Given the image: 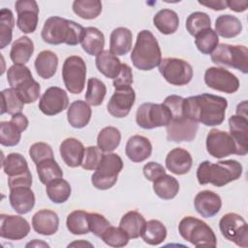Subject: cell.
<instances>
[{"label": "cell", "instance_id": "cell-1", "mask_svg": "<svg viewBox=\"0 0 248 248\" xmlns=\"http://www.w3.org/2000/svg\"><path fill=\"white\" fill-rule=\"evenodd\" d=\"M228 107L224 97L203 93L184 99V115L205 126H218L223 123Z\"/></svg>", "mask_w": 248, "mask_h": 248}, {"label": "cell", "instance_id": "cell-2", "mask_svg": "<svg viewBox=\"0 0 248 248\" xmlns=\"http://www.w3.org/2000/svg\"><path fill=\"white\" fill-rule=\"evenodd\" d=\"M84 29L73 20L60 16H50L45 21L41 36L43 41L49 45L77 46L82 40Z\"/></svg>", "mask_w": 248, "mask_h": 248}, {"label": "cell", "instance_id": "cell-3", "mask_svg": "<svg viewBox=\"0 0 248 248\" xmlns=\"http://www.w3.org/2000/svg\"><path fill=\"white\" fill-rule=\"evenodd\" d=\"M242 165L236 160H225L217 163L202 162L197 170V178L201 185L212 184L222 187L237 180L242 174Z\"/></svg>", "mask_w": 248, "mask_h": 248}, {"label": "cell", "instance_id": "cell-4", "mask_svg": "<svg viewBox=\"0 0 248 248\" xmlns=\"http://www.w3.org/2000/svg\"><path fill=\"white\" fill-rule=\"evenodd\" d=\"M131 60L133 65L141 71H150L160 65L161 48L157 39L149 30H141L138 34Z\"/></svg>", "mask_w": 248, "mask_h": 248}, {"label": "cell", "instance_id": "cell-5", "mask_svg": "<svg viewBox=\"0 0 248 248\" xmlns=\"http://www.w3.org/2000/svg\"><path fill=\"white\" fill-rule=\"evenodd\" d=\"M180 235L196 247H216L217 238L213 230L203 221L193 217H184L179 225Z\"/></svg>", "mask_w": 248, "mask_h": 248}, {"label": "cell", "instance_id": "cell-6", "mask_svg": "<svg viewBox=\"0 0 248 248\" xmlns=\"http://www.w3.org/2000/svg\"><path fill=\"white\" fill-rule=\"evenodd\" d=\"M211 61L216 65L232 67L247 74L248 48L240 45L219 44L211 53Z\"/></svg>", "mask_w": 248, "mask_h": 248}, {"label": "cell", "instance_id": "cell-7", "mask_svg": "<svg viewBox=\"0 0 248 248\" xmlns=\"http://www.w3.org/2000/svg\"><path fill=\"white\" fill-rule=\"evenodd\" d=\"M123 169L121 157L115 153L104 154L102 161L91 176L93 186L99 190H108L117 181L119 172Z\"/></svg>", "mask_w": 248, "mask_h": 248}, {"label": "cell", "instance_id": "cell-8", "mask_svg": "<svg viewBox=\"0 0 248 248\" xmlns=\"http://www.w3.org/2000/svg\"><path fill=\"white\" fill-rule=\"evenodd\" d=\"M170 119L171 114L164 104L143 103L136 113L137 124L146 130L167 126Z\"/></svg>", "mask_w": 248, "mask_h": 248}, {"label": "cell", "instance_id": "cell-9", "mask_svg": "<svg viewBox=\"0 0 248 248\" xmlns=\"http://www.w3.org/2000/svg\"><path fill=\"white\" fill-rule=\"evenodd\" d=\"M62 78L70 93H81L84 89L86 78V65L84 60L78 55L67 57L62 67Z\"/></svg>", "mask_w": 248, "mask_h": 248}, {"label": "cell", "instance_id": "cell-10", "mask_svg": "<svg viewBox=\"0 0 248 248\" xmlns=\"http://www.w3.org/2000/svg\"><path fill=\"white\" fill-rule=\"evenodd\" d=\"M159 72L169 83L176 86L186 85L193 78L192 66L180 58H164L159 65Z\"/></svg>", "mask_w": 248, "mask_h": 248}, {"label": "cell", "instance_id": "cell-11", "mask_svg": "<svg viewBox=\"0 0 248 248\" xmlns=\"http://www.w3.org/2000/svg\"><path fill=\"white\" fill-rule=\"evenodd\" d=\"M222 235L237 246L248 247V227L244 218L236 213L230 212L222 216L219 221Z\"/></svg>", "mask_w": 248, "mask_h": 248}, {"label": "cell", "instance_id": "cell-12", "mask_svg": "<svg viewBox=\"0 0 248 248\" xmlns=\"http://www.w3.org/2000/svg\"><path fill=\"white\" fill-rule=\"evenodd\" d=\"M205 84L217 91L232 94L239 88V80L235 75L225 68L209 67L204 73Z\"/></svg>", "mask_w": 248, "mask_h": 248}, {"label": "cell", "instance_id": "cell-13", "mask_svg": "<svg viewBox=\"0 0 248 248\" xmlns=\"http://www.w3.org/2000/svg\"><path fill=\"white\" fill-rule=\"evenodd\" d=\"M167 128V139L170 141H192L196 138L199 123L185 115L171 118Z\"/></svg>", "mask_w": 248, "mask_h": 248}, {"label": "cell", "instance_id": "cell-14", "mask_svg": "<svg viewBox=\"0 0 248 248\" xmlns=\"http://www.w3.org/2000/svg\"><path fill=\"white\" fill-rule=\"evenodd\" d=\"M205 144L209 155L217 159L235 154V143L232 138L222 130L211 129L206 136Z\"/></svg>", "mask_w": 248, "mask_h": 248}, {"label": "cell", "instance_id": "cell-15", "mask_svg": "<svg viewBox=\"0 0 248 248\" xmlns=\"http://www.w3.org/2000/svg\"><path fill=\"white\" fill-rule=\"evenodd\" d=\"M69 105V97L66 91L57 86L47 88L39 101L40 110L47 115L52 116L65 110Z\"/></svg>", "mask_w": 248, "mask_h": 248}, {"label": "cell", "instance_id": "cell-16", "mask_svg": "<svg viewBox=\"0 0 248 248\" xmlns=\"http://www.w3.org/2000/svg\"><path fill=\"white\" fill-rule=\"evenodd\" d=\"M17 14L16 25L18 29L25 33H33L38 25L39 7L34 0H18L15 3Z\"/></svg>", "mask_w": 248, "mask_h": 248}, {"label": "cell", "instance_id": "cell-17", "mask_svg": "<svg viewBox=\"0 0 248 248\" xmlns=\"http://www.w3.org/2000/svg\"><path fill=\"white\" fill-rule=\"evenodd\" d=\"M30 225L19 215H0V236L11 240H20L28 235Z\"/></svg>", "mask_w": 248, "mask_h": 248}, {"label": "cell", "instance_id": "cell-18", "mask_svg": "<svg viewBox=\"0 0 248 248\" xmlns=\"http://www.w3.org/2000/svg\"><path fill=\"white\" fill-rule=\"evenodd\" d=\"M135 100L136 93L132 86L115 89L108 103V111L116 118H123L129 114Z\"/></svg>", "mask_w": 248, "mask_h": 248}, {"label": "cell", "instance_id": "cell-19", "mask_svg": "<svg viewBox=\"0 0 248 248\" xmlns=\"http://www.w3.org/2000/svg\"><path fill=\"white\" fill-rule=\"evenodd\" d=\"M230 135L235 143V154L244 156L248 152V117L238 114L229 118Z\"/></svg>", "mask_w": 248, "mask_h": 248}, {"label": "cell", "instance_id": "cell-20", "mask_svg": "<svg viewBox=\"0 0 248 248\" xmlns=\"http://www.w3.org/2000/svg\"><path fill=\"white\" fill-rule=\"evenodd\" d=\"M197 212L204 218L215 216L222 207V200L218 194L210 190H203L197 194L194 200Z\"/></svg>", "mask_w": 248, "mask_h": 248}, {"label": "cell", "instance_id": "cell-21", "mask_svg": "<svg viewBox=\"0 0 248 248\" xmlns=\"http://www.w3.org/2000/svg\"><path fill=\"white\" fill-rule=\"evenodd\" d=\"M84 146L81 141L75 138H68L64 140L59 147L60 156L63 162L70 168H78L81 166Z\"/></svg>", "mask_w": 248, "mask_h": 248}, {"label": "cell", "instance_id": "cell-22", "mask_svg": "<svg viewBox=\"0 0 248 248\" xmlns=\"http://www.w3.org/2000/svg\"><path fill=\"white\" fill-rule=\"evenodd\" d=\"M127 157L134 163H141L150 157L152 144L150 140L140 135L132 136L125 146Z\"/></svg>", "mask_w": 248, "mask_h": 248}, {"label": "cell", "instance_id": "cell-23", "mask_svg": "<svg viewBox=\"0 0 248 248\" xmlns=\"http://www.w3.org/2000/svg\"><path fill=\"white\" fill-rule=\"evenodd\" d=\"M193 159L189 151L176 147L171 149L166 157V168L172 173L182 175L191 170Z\"/></svg>", "mask_w": 248, "mask_h": 248}, {"label": "cell", "instance_id": "cell-24", "mask_svg": "<svg viewBox=\"0 0 248 248\" xmlns=\"http://www.w3.org/2000/svg\"><path fill=\"white\" fill-rule=\"evenodd\" d=\"M32 227L40 234L52 235L58 231V215L49 209L39 210L32 217Z\"/></svg>", "mask_w": 248, "mask_h": 248}, {"label": "cell", "instance_id": "cell-25", "mask_svg": "<svg viewBox=\"0 0 248 248\" xmlns=\"http://www.w3.org/2000/svg\"><path fill=\"white\" fill-rule=\"evenodd\" d=\"M9 201L18 214H26L35 205V195L30 187H16L10 189Z\"/></svg>", "mask_w": 248, "mask_h": 248}, {"label": "cell", "instance_id": "cell-26", "mask_svg": "<svg viewBox=\"0 0 248 248\" xmlns=\"http://www.w3.org/2000/svg\"><path fill=\"white\" fill-rule=\"evenodd\" d=\"M92 110L90 106L81 100L73 102L67 110V119L74 128L80 129L85 127L91 119Z\"/></svg>", "mask_w": 248, "mask_h": 248}, {"label": "cell", "instance_id": "cell-27", "mask_svg": "<svg viewBox=\"0 0 248 248\" xmlns=\"http://www.w3.org/2000/svg\"><path fill=\"white\" fill-rule=\"evenodd\" d=\"M132 31L126 27H117L109 37V51L116 56L127 54L132 47Z\"/></svg>", "mask_w": 248, "mask_h": 248}, {"label": "cell", "instance_id": "cell-28", "mask_svg": "<svg viewBox=\"0 0 248 248\" xmlns=\"http://www.w3.org/2000/svg\"><path fill=\"white\" fill-rule=\"evenodd\" d=\"M96 67L98 71L108 78H115L120 71L122 64L119 58L109 50H103L96 56Z\"/></svg>", "mask_w": 248, "mask_h": 248}, {"label": "cell", "instance_id": "cell-29", "mask_svg": "<svg viewBox=\"0 0 248 248\" xmlns=\"http://www.w3.org/2000/svg\"><path fill=\"white\" fill-rule=\"evenodd\" d=\"M34 66L39 77L45 79L50 78L56 73L58 57L51 50H43L37 55Z\"/></svg>", "mask_w": 248, "mask_h": 248}, {"label": "cell", "instance_id": "cell-30", "mask_svg": "<svg viewBox=\"0 0 248 248\" xmlns=\"http://www.w3.org/2000/svg\"><path fill=\"white\" fill-rule=\"evenodd\" d=\"M217 35L231 39L239 35L242 31V23L239 18L232 15H221L215 20V30Z\"/></svg>", "mask_w": 248, "mask_h": 248}, {"label": "cell", "instance_id": "cell-31", "mask_svg": "<svg viewBox=\"0 0 248 248\" xmlns=\"http://www.w3.org/2000/svg\"><path fill=\"white\" fill-rule=\"evenodd\" d=\"M82 49L89 55H98L105 46V36L96 27H86L80 42Z\"/></svg>", "mask_w": 248, "mask_h": 248}, {"label": "cell", "instance_id": "cell-32", "mask_svg": "<svg viewBox=\"0 0 248 248\" xmlns=\"http://www.w3.org/2000/svg\"><path fill=\"white\" fill-rule=\"evenodd\" d=\"M33 52V41L26 36H22L13 43L10 51V58L14 62V64L24 65L29 61Z\"/></svg>", "mask_w": 248, "mask_h": 248}, {"label": "cell", "instance_id": "cell-33", "mask_svg": "<svg viewBox=\"0 0 248 248\" xmlns=\"http://www.w3.org/2000/svg\"><path fill=\"white\" fill-rule=\"evenodd\" d=\"M7 79L10 86L16 90H20L35 81L29 68L20 64H14L8 69Z\"/></svg>", "mask_w": 248, "mask_h": 248}, {"label": "cell", "instance_id": "cell-34", "mask_svg": "<svg viewBox=\"0 0 248 248\" xmlns=\"http://www.w3.org/2000/svg\"><path fill=\"white\" fill-rule=\"evenodd\" d=\"M153 24L164 35L173 34L179 25L177 14L170 9L160 10L153 17Z\"/></svg>", "mask_w": 248, "mask_h": 248}, {"label": "cell", "instance_id": "cell-35", "mask_svg": "<svg viewBox=\"0 0 248 248\" xmlns=\"http://www.w3.org/2000/svg\"><path fill=\"white\" fill-rule=\"evenodd\" d=\"M146 221L138 211L132 210L125 213L119 223V227L127 233L129 238H138L143 230Z\"/></svg>", "mask_w": 248, "mask_h": 248}, {"label": "cell", "instance_id": "cell-36", "mask_svg": "<svg viewBox=\"0 0 248 248\" xmlns=\"http://www.w3.org/2000/svg\"><path fill=\"white\" fill-rule=\"evenodd\" d=\"M153 191L163 200H171L178 194L179 183L176 178L165 173L153 181Z\"/></svg>", "mask_w": 248, "mask_h": 248}, {"label": "cell", "instance_id": "cell-37", "mask_svg": "<svg viewBox=\"0 0 248 248\" xmlns=\"http://www.w3.org/2000/svg\"><path fill=\"white\" fill-rule=\"evenodd\" d=\"M143 241L149 245H159L167 237V229L159 220H149L140 233Z\"/></svg>", "mask_w": 248, "mask_h": 248}, {"label": "cell", "instance_id": "cell-38", "mask_svg": "<svg viewBox=\"0 0 248 248\" xmlns=\"http://www.w3.org/2000/svg\"><path fill=\"white\" fill-rule=\"evenodd\" d=\"M121 140L120 131L112 126L103 128L97 137V145L103 152H112L115 150Z\"/></svg>", "mask_w": 248, "mask_h": 248}, {"label": "cell", "instance_id": "cell-39", "mask_svg": "<svg viewBox=\"0 0 248 248\" xmlns=\"http://www.w3.org/2000/svg\"><path fill=\"white\" fill-rule=\"evenodd\" d=\"M36 169L40 181L45 185L63 177V171L54 158L40 162L36 165Z\"/></svg>", "mask_w": 248, "mask_h": 248}, {"label": "cell", "instance_id": "cell-40", "mask_svg": "<svg viewBox=\"0 0 248 248\" xmlns=\"http://www.w3.org/2000/svg\"><path fill=\"white\" fill-rule=\"evenodd\" d=\"M2 97V108L1 114H16L21 113L24 103L15 88H7L1 91Z\"/></svg>", "mask_w": 248, "mask_h": 248}, {"label": "cell", "instance_id": "cell-41", "mask_svg": "<svg viewBox=\"0 0 248 248\" xmlns=\"http://www.w3.org/2000/svg\"><path fill=\"white\" fill-rule=\"evenodd\" d=\"M46 192L52 202L63 203L70 198L72 188L67 180L59 178L48 183L46 187Z\"/></svg>", "mask_w": 248, "mask_h": 248}, {"label": "cell", "instance_id": "cell-42", "mask_svg": "<svg viewBox=\"0 0 248 248\" xmlns=\"http://www.w3.org/2000/svg\"><path fill=\"white\" fill-rule=\"evenodd\" d=\"M88 212L84 210H75L67 216L66 226L73 234H85L90 232L88 222Z\"/></svg>", "mask_w": 248, "mask_h": 248}, {"label": "cell", "instance_id": "cell-43", "mask_svg": "<svg viewBox=\"0 0 248 248\" xmlns=\"http://www.w3.org/2000/svg\"><path fill=\"white\" fill-rule=\"evenodd\" d=\"M73 11L83 19H94L102 13V2L99 0H76Z\"/></svg>", "mask_w": 248, "mask_h": 248}, {"label": "cell", "instance_id": "cell-44", "mask_svg": "<svg viewBox=\"0 0 248 248\" xmlns=\"http://www.w3.org/2000/svg\"><path fill=\"white\" fill-rule=\"evenodd\" d=\"M4 172L10 176H16L22 174L29 170L26 159L19 153H10L6 156L2 163Z\"/></svg>", "mask_w": 248, "mask_h": 248}, {"label": "cell", "instance_id": "cell-45", "mask_svg": "<svg viewBox=\"0 0 248 248\" xmlns=\"http://www.w3.org/2000/svg\"><path fill=\"white\" fill-rule=\"evenodd\" d=\"M15 26V18L12 11L3 8L0 11V48H5L11 42L13 37V28Z\"/></svg>", "mask_w": 248, "mask_h": 248}, {"label": "cell", "instance_id": "cell-46", "mask_svg": "<svg viewBox=\"0 0 248 248\" xmlns=\"http://www.w3.org/2000/svg\"><path fill=\"white\" fill-rule=\"evenodd\" d=\"M107 94V87L105 83L96 78H91L87 81V90L85 93V101L88 105L97 107L100 106Z\"/></svg>", "mask_w": 248, "mask_h": 248}, {"label": "cell", "instance_id": "cell-47", "mask_svg": "<svg viewBox=\"0 0 248 248\" xmlns=\"http://www.w3.org/2000/svg\"><path fill=\"white\" fill-rule=\"evenodd\" d=\"M195 45L202 54H211L219 45L218 35L211 28L205 29L195 36Z\"/></svg>", "mask_w": 248, "mask_h": 248}, {"label": "cell", "instance_id": "cell-48", "mask_svg": "<svg viewBox=\"0 0 248 248\" xmlns=\"http://www.w3.org/2000/svg\"><path fill=\"white\" fill-rule=\"evenodd\" d=\"M208 28H211V20L206 13L194 12L186 19V29L194 37Z\"/></svg>", "mask_w": 248, "mask_h": 248}, {"label": "cell", "instance_id": "cell-49", "mask_svg": "<svg viewBox=\"0 0 248 248\" xmlns=\"http://www.w3.org/2000/svg\"><path fill=\"white\" fill-rule=\"evenodd\" d=\"M21 131L17 126L10 121H2L0 123V143L3 146H15L21 138Z\"/></svg>", "mask_w": 248, "mask_h": 248}, {"label": "cell", "instance_id": "cell-50", "mask_svg": "<svg viewBox=\"0 0 248 248\" xmlns=\"http://www.w3.org/2000/svg\"><path fill=\"white\" fill-rule=\"evenodd\" d=\"M102 240L108 246L111 247H124L129 242V236L127 233L119 227L110 226L101 236Z\"/></svg>", "mask_w": 248, "mask_h": 248}, {"label": "cell", "instance_id": "cell-51", "mask_svg": "<svg viewBox=\"0 0 248 248\" xmlns=\"http://www.w3.org/2000/svg\"><path fill=\"white\" fill-rule=\"evenodd\" d=\"M102 152L98 146H87L84 150L81 167L86 170H95L104 156Z\"/></svg>", "mask_w": 248, "mask_h": 248}, {"label": "cell", "instance_id": "cell-52", "mask_svg": "<svg viewBox=\"0 0 248 248\" xmlns=\"http://www.w3.org/2000/svg\"><path fill=\"white\" fill-rule=\"evenodd\" d=\"M29 155L32 161L35 163V165H37L44 160L52 159L53 151L49 144L40 141V142H35L30 146Z\"/></svg>", "mask_w": 248, "mask_h": 248}, {"label": "cell", "instance_id": "cell-53", "mask_svg": "<svg viewBox=\"0 0 248 248\" xmlns=\"http://www.w3.org/2000/svg\"><path fill=\"white\" fill-rule=\"evenodd\" d=\"M88 222L90 232L98 237H101L104 232L110 227L109 221L102 214L96 212L88 214Z\"/></svg>", "mask_w": 248, "mask_h": 248}, {"label": "cell", "instance_id": "cell-54", "mask_svg": "<svg viewBox=\"0 0 248 248\" xmlns=\"http://www.w3.org/2000/svg\"><path fill=\"white\" fill-rule=\"evenodd\" d=\"M133 72L132 69L130 68L129 65L127 64H122L121 71L119 75L113 79L112 85L115 89L118 88H126V87H131L133 83Z\"/></svg>", "mask_w": 248, "mask_h": 248}, {"label": "cell", "instance_id": "cell-55", "mask_svg": "<svg viewBox=\"0 0 248 248\" xmlns=\"http://www.w3.org/2000/svg\"><path fill=\"white\" fill-rule=\"evenodd\" d=\"M165 173V168L157 162H148L143 166V174L149 181L153 182Z\"/></svg>", "mask_w": 248, "mask_h": 248}, {"label": "cell", "instance_id": "cell-56", "mask_svg": "<svg viewBox=\"0 0 248 248\" xmlns=\"http://www.w3.org/2000/svg\"><path fill=\"white\" fill-rule=\"evenodd\" d=\"M8 185L10 189L16 187H31L32 185V174L30 170L16 176H10L8 178Z\"/></svg>", "mask_w": 248, "mask_h": 248}, {"label": "cell", "instance_id": "cell-57", "mask_svg": "<svg viewBox=\"0 0 248 248\" xmlns=\"http://www.w3.org/2000/svg\"><path fill=\"white\" fill-rule=\"evenodd\" d=\"M199 4L205 6L214 11H222L227 9V1L223 0H209V1H199Z\"/></svg>", "mask_w": 248, "mask_h": 248}, {"label": "cell", "instance_id": "cell-58", "mask_svg": "<svg viewBox=\"0 0 248 248\" xmlns=\"http://www.w3.org/2000/svg\"><path fill=\"white\" fill-rule=\"evenodd\" d=\"M11 121L13 123H15L21 132L25 131L28 127V124H29L27 117L23 113H16V114L12 115Z\"/></svg>", "mask_w": 248, "mask_h": 248}, {"label": "cell", "instance_id": "cell-59", "mask_svg": "<svg viewBox=\"0 0 248 248\" xmlns=\"http://www.w3.org/2000/svg\"><path fill=\"white\" fill-rule=\"evenodd\" d=\"M227 7L232 11L241 13L247 10L248 1H227Z\"/></svg>", "mask_w": 248, "mask_h": 248}, {"label": "cell", "instance_id": "cell-60", "mask_svg": "<svg viewBox=\"0 0 248 248\" xmlns=\"http://www.w3.org/2000/svg\"><path fill=\"white\" fill-rule=\"evenodd\" d=\"M236 114L247 117V102L243 101L242 103L238 104L236 107Z\"/></svg>", "mask_w": 248, "mask_h": 248}, {"label": "cell", "instance_id": "cell-61", "mask_svg": "<svg viewBox=\"0 0 248 248\" xmlns=\"http://www.w3.org/2000/svg\"><path fill=\"white\" fill-rule=\"evenodd\" d=\"M29 246H36V247H40V246H45V247H49V245L48 244H46V243H45V242H43V241H39L38 239H34V241L33 242H29L27 245H26V247H29Z\"/></svg>", "mask_w": 248, "mask_h": 248}, {"label": "cell", "instance_id": "cell-62", "mask_svg": "<svg viewBox=\"0 0 248 248\" xmlns=\"http://www.w3.org/2000/svg\"><path fill=\"white\" fill-rule=\"evenodd\" d=\"M86 245H89V246H92V244L88 243V242H84L82 240H79V241H76V242H73L69 245L70 246H86Z\"/></svg>", "mask_w": 248, "mask_h": 248}]
</instances>
